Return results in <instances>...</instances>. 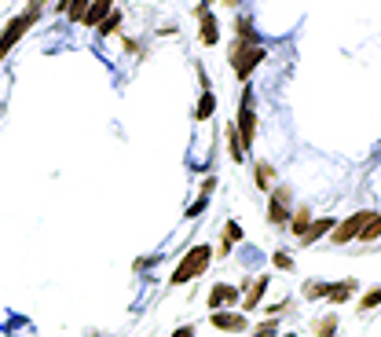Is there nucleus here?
Wrapping results in <instances>:
<instances>
[{
  "label": "nucleus",
  "mask_w": 381,
  "mask_h": 337,
  "mask_svg": "<svg viewBox=\"0 0 381 337\" xmlns=\"http://www.w3.org/2000/svg\"><path fill=\"white\" fill-rule=\"evenodd\" d=\"M268 51L260 48V40H235V48H231V70L238 73V81H249V73L264 62Z\"/></svg>",
  "instance_id": "nucleus-1"
},
{
  "label": "nucleus",
  "mask_w": 381,
  "mask_h": 337,
  "mask_svg": "<svg viewBox=\"0 0 381 337\" xmlns=\"http://www.w3.org/2000/svg\"><path fill=\"white\" fill-rule=\"evenodd\" d=\"M37 15H40V0H34V4H29V8H26L23 15H15L12 23L4 26V34H0V59H4L8 51H12V48L19 45V40L26 37V29H29V26L37 23Z\"/></svg>",
  "instance_id": "nucleus-2"
},
{
  "label": "nucleus",
  "mask_w": 381,
  "mask_h": 337,
  "mask_svg": "<svg viewBox=\"0 0 381 337\" xmlns=\"http://www.w3.org/2000/svg\"><path fill=\"white\" fill-rule=\"evenodd\" d=\"M209 260H213V249H209V246H195V249H187V257L180 260V268L173 271V286H184V282L198 279V275H202V271L209 268Z\"/></svg>",
  "instance_id": "nucleus-3"
},
{
  "label": "nucleus",
  "mask_w": 381,
  "mask_h": 337,
  "mask_svg": "<svg viewBox=\"0 0 381 337\" xmlns=\"http://www.w3.org/2000/svg\"><path fill=\"white\" fill-rule=\"evenodd\" d=\"M238 136H242V147H253L257 140V110H253V88L242 92V107H238Z\"/></svg>",
  "instance_id": "nucleus-4"
},
{
  "label": "nucleus",
  "mask_w": 381,
  "mask_h": 337,
  "mask_svg": "<svg viewBox=\"0 0 381 337\" xmlns=\"http://www.w3.org/2000/svg\"><path fill=\"white\" fill-rule=\"evenodd\" d=\"M370 216H374V213H367V209H363V213L348 216V220H345V224H334V231H330V238L337 242V246H345V242H348V238H359V231H363V224H367V220H370Z\"/></svg>",
  "instance_id": "nucleus-5"
},
{
  "label": "nucleus",
  "mask_w": 381,
  "mask_h": 337,
  "mask_svg": "<svg viewBox=\"0 0 381 337\" xmlns=\"http://www.w3.org/2000/svg\"><path fill=\"white\" fill-rule=\"evenodd\" d=\"M268 220H271V224H290V191H286V187H279V191L271 195Z\"/></svg>",
  "instance_id": "nucleus-6"
},
{
  "label": "nucleus",
  "mask_w": 381,
  "mask_h": 337,
  "mask_svg": "<svg viewBox=\"0 0 381 337\" xmlns=\"http://www.w3.org/2000/svg\"><path fill=\"white\" fill-rule=\"evenodd\" d=\"M209 323H213L217 330H231V334L246 330V315H235V312H213V315H209Z\"/></svg>",
  "instance_id": "nucleus-7"
},
{
  "label": "nucleus",
  "mask_w": 381,
  "mask_h": 337,
  "mask_svg": "<svg viewBox=\"0 0 381 337\" xmlns=\"http://www.w3.org/2000/svg\"><path fill=\"white\" fill-rule=\"evenodd\" d=\"M198 34H202V45H217L220 40V29H217V18L206 12V4L198 8Z\"/></svg>",
  "instance_id": "nucleus-8"
},
{
  "label": "nucleus",
  "mask_w": 381,
  "mask_h": 337,
  "mask_svg": "<svg viewBox=\"0 0 381 337\" xmlns=\"http://www.w3.org/2000/svg\"><path fill=\"white\" fill-rule=\"evenodd\" d=\"M238 301V290L235 286H228V282H220V286H213V293H209V308L220 312L224 304H235Z\"/></svg>",
  "instance_id": "nucleus-9"
},
{
  "label": "nucleus",
  "mask_w": 381,
  "mask_h": 337,
  "mask_svg": "<svg viewBox=\"0 0 381 337\" xmlns=\"http://www.w3.org/2000/svg\"><path fill=\"white\" fill-rule=\"evenodd\" d=\"M110 12H114V0H95V4H88V12H84V23H81V26H99Z\"/></svg>",
  "instance_id": "nucleus-10"
},
{
  "label": "nucleus",
  "mask_w": 381,
  "mask_h": 337,
  "mask_svg": "<svg viewBox=\"0 0 381 337\" xmlns=\"http://www.w3.org/2000/svg\"><path fill=\"white\" fill-rule=\"evenodd\" d=\"M356 293V279H345V282H330V293H326V301L334 304H345L348 297Z\"/></svg>",
  "instance_id": "nucleus-11"
},
{
  "label": "nucleus",
  "mask_w": 381,
  "mask_h": 337,
  "mask_svg": "<svg viewBox=\"0 0 381 337\" xmlns=\"http://www.w3.org/2000/svg\"><path fill=\"white\" fill-rule=\"evenodd\" d=\"M334 224H337V220H330V216L315 220V224H308V231H304V235H301V242H315V238L330 235V231H334Z\"/></svg>",
  "instance_id": "nucleus-12"
},
{
  "label": "nucleus",
  "mask_w": 381,
  "mask_h": 337,
  "mask_svg": "<svg viewBox=\"0 0 381 337\" xmlns=\"http://www.w3.org/2000/svg\"><path fill=\"white\" fill-rule=\"evenodd\" d=\"M213 110H217V96H213V92H202V99H198L195 118H198V121H209V118H213Z\"/></svg>",
  "instance_id": "nucleus-13"
},
{
  "label": "nucleus",
  "mask_w": 381,
  "mask_h": 337,
  "mask_svg": "<svg viewBox=\"0 0 381 337\" xmlns=\"http://www.w3.org/2000/svg\"><path fill=\"white\" fill-rule=\"evenodd\" d=\"M228 147H231V158H235V162H242V158H246V147H242V136H238V129L235 125H228Z\"/></svg>",
  "instance_id": "nucleus-14"
},
{
  "label": "nucleus",
  "mask_w": 381,
  "mask_h": 337,
  "mask_svg": "<svg viewBox=\"0 0 381 337\" xmlns=\"http://www.w3.org/2000/svg\"><path fill=\"white\" fill-rule=\"evenodd\" d=\"M359 238H363V242H374V238H381V213H374V216L367 220L363 231H359Z\"/></svg>",
  "instance_id": "nucleus-15"
},
{
  "label": "nucleus",
  "mask_w": 381,
  "mask_h": 337,
  "mask_svg": "<svg viewBox=\"0 0 381 337\" xmlns=\"http://www.w3.org/2000/svg\"><path fill=\"white\" fill-rule=\"evenodd\" d=\"M264 290H268V279H257V282H253V290H249V297H246V308H257V304H260V297H264Z\"/></svg>",
  "instance_id": "nucleus-16"
},
{
  "label": "nucleus",
  "mask_w": 381,
  "mask_h": 337,
  "mask_svg": "<svg viewBox=\"0 0 381 337\" xmlns=\"http://www.w3.org/2000/svg\"><path fill=\"white\" fill-rule=\"evenodd\" d=\"M84 12H88V0H70V4H66L70 23H84Z\"/></svg>",
  "instance_id": "nucleus-17"
},
{
  "label": "nucleus",
  "mask_w": 381,
  "mask_h": 337,
  "mask_svg": "<svg viewBox=\"0 0 381 337\" xmlns=\"http://www.w3.org/2000/svg\"><path fill=\"white\" fill-rule=\"evenodd\" d=\"M290 231H293L297 238L308 231V209H297V213H293V227H290Z\"/></svg>",
  "instance_id": "nucleus-18"
},
{
  "label": "nucleus",
  "mask_w": 381,
  "mask_h": 337,
  "mask_svg": "<svg viewBox=\"0 0 381 337\" xmlns=\"http://www.w3.org/2000/svg\"><path fill=\"white\" fill-rule=\"evenodd\" d=\"M238 238H242V227H238V224H228V227H224V246H220V249H224V253H228V249H231V246H235V242H238Z\"/></svg>",
  "instance_id": "nucleus-19"
},
{
  "label": "nucleus",
  "mask_w": 381,
  "mask_h": 337,
  "mask_svg": "<svg viewBox=\"0 0 381 337\" xmlns=\"http://www.w3.org/2000/svg\"><path fill=\"white\" fill-rule=\"evenodd\" d=\"M118 26H121V12H110V15L99 23V34L107 37V34H114V29H118Z\"/></svg>",
  "instance_id": "nucleus-20"
},
{
  "label": "nucleus",
  "mask_w": 381,
  "mask_h": 337,
  "mask_svg": "<svg viewBox=\"0 0 381 337\" xmlns=\"http://www.w3.org/2000/svg\"><path fill=\"white\" fill-rule=\"evenodd\" d=\"M334 330H337V319H334V315H326V319L315 323V334H319V337H334Z\"/></svg>",
  "instance_id": "nucleus-21"
},
{
  "label": "nucleus",
  "mask_w": 381,
  "mask_h": 337,
  "mask_svg": "<svg viewBox=\"0 0 381 337\" xmlns=\"http://www.w3.org/2000/svg\"><path fill=\"white\" fill-rule=\"evenodd\" d=\"M330 293V282H308L304 286V297H326Z\"/></svg>",
  "instance_id": "nucleus-22"
},
{
  "label": "nucleus",
  "mask_w": 381,
  "mask_h": 337,
  "mask_svg": "<svg viewBox=\"0 0 381 337\" xmlns=\"http://www.w3.org/2000/svg\"><path fill=\"white\" fill-rule=\"evenodd\" d=\"M378 304H381V286H378V290H370L367 297L359 301V308H363V312H370V308H378Z\"/></svg>",
  "instance_id": "nucleus-23"
},
{
  "label": "nucleus",
  "mask_w": 381,
  "mask_h": 337,
  "mask_svg": "<svg viewBox=\"0 0 381 337\" xmlns=\"http://www.w3.org/2000/svg\"><path fill=\"white\" fill-rule=\"evenodd\" d=\"M238 40H257V34H253V23H249V18H238Z\"/></svg>",
  "instance_id": "nucleus-24"
},
{
  "label": "nucleus",
  "mask_w": 381,
  "mask_h": 337,
  "mask_svg": "<svg viewBox=\"0 0 381 337\" xmlns=\"http://www.w3.org/2000/svg\"><path fill=\"white\" fill-rule=\"evenodd\" d=\"M275 334H279V323H275V319H268L264 326H257V330H253V337H275Z\"/></svg>",
  "instance_id": "nucleus-25"
},
{
  "label": "nucleus",
  "mask_w": 381,
  "mask_h": 337,
  "mask_svg": "<svg viewBox=\"0 0 381 337\" xmlns=\"http://www.w3.org/2000/svg\"><path fill=\"white\" fill-rule=\"evenodd\" d=\"M271 176H275V173H271V165H264V162H260V165H257V184H260V187H268V184H271Z\"/></svg>",
  "instance_id": "nucleus-26"
},
{
  "label": "nucleus",
  "mask_w": 381,
  "mask_h": 337,
  "mask_svg": "<svg viewBox=\"0 0 381 337\" xmlns=\"http://www.w3.org/2000/svg\"><path fill=\"white\" fill-rule=\"evenodd\" d=\"M275 268H282V271H293V257H290V253H275Z\"/></svg>",
  "instance_id": "nucleus-27"
},
{
  "label": "nucleus",
  "mask_w": 381,
  "mask_h": 337,
  "mask_svg": "<svg viewBox=\"0 0 381 337\" xmlns=\"http://www.w3.org/2000/svg\"><path fill=\"white\" fill-rule=\"evenodd\" d=\"M206 202H209V198H198V202L187 209V216H198V213H202V209H206Z\"/></svg>",
  "instance_id": "nucleus-28"
},
{
  "label": "nucleus",
  "mask_w": 381,
  "mask_h": 337,
  "mask_svg": "<svg viewBox=\"0 0 381 337\" xmlns=\"http://www.w3.org/2000/svg\"><path fill=\"white\" fill-rule=\"evenodd\" d=\"M173 337H195V326H180V330Z\"/></svg>",
  "instance_id": "nucleus-29"
},
{
  "label": "nucleus",
  "mask_w": 381,
  "mask_h": 337,
  "mask_svg": "<svg viewBox=\"0 0 381 337\" xmlns=\"http://www.w3.org/2000/svg\"><path fill=\"white\" fill-rule=\"evenodd\" d=\"M224 4H231V8H235V4H238V0H224Z\"/></svg>",
  "instance_id": "nucleus-30"
},
{
  "label": "nucleus",
  "mask_w": 381,
  "mask_h": 337,
  "mask_svg": "<svg viewBox=\"0 0 381 337\" xmlns=\"http://www.w3.org/2000/svg\"><path fill=\"white\" fill-rule=\"evenodd\" d=\"M282 337H297V334H282Z\"/></svg>",
  "instance_id": "nucleus-31"
},
{
  "label": "nucleus",
  "mask_w": 381,
  "mask_h": 337,
  "mask_svg": "<svg viewBox=\"0 0 381 337\" xmlns=\"http://www.w3.org/2000/svg\"><path fill=\"white\" fill-rule=\"evenodd\" d=\"M206 4H213V0H206Z\"/></svg>",
  "instance_id": "nucleus-32"
}]
</instances>
